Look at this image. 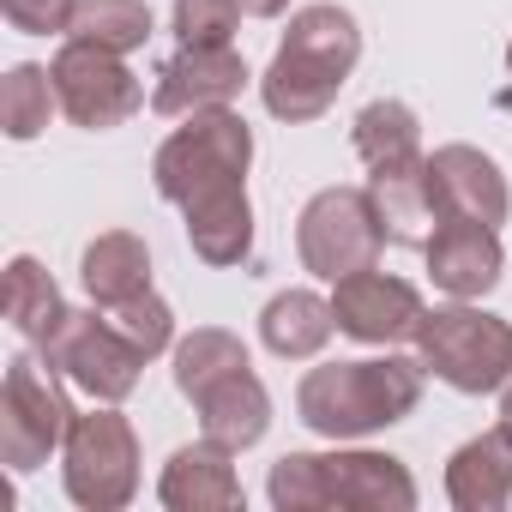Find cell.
I'll list each match as a JSON object with an SVG mask.
<instances>
[{
	"instance_id": "30bf717a",
	"label": "cell",
	"mask_w": 512,
	"mask_h": 512,
	"mask_svg": "<svg viewBox=\"0 0 512 512\" xmlns=\"http://www.w3.org/2000/svg\"><path fill=\"white\" fill-rule=\"evenodd\" d=\"M49 79H55V97H61V115L85 133H109L121 121H133L145 109V85L139 73L115 55V49H97V43H79L67 37L61 55L49 61Z\"/></svg>"
},
{
	"instance_id": "cb8c5ba5",
	"label": "cell",
	"mask_w": 512,
	"mask_h": 512,
	"mask_svg": "<svg viewBox=\"0 0 512 512\" xmlns=\"http://www.w3.org/2000/svg\"><path fill=\"white\" fill-rule=\"evenodd\" d=\"M61 109V97H55V79H49V67H31V61H19L13 73H7V85H0V127H7V139H37L43 127H49V115Z\"/></svg>"
},
{
	"instance_id": "3957f363",
	"label": "cell",
	"mask_w": 512,
	"mask_h": 512,
	"mask_svg": "<svg viewBox=\"0 0 512 512\" xmlns=\"http://www.w3.org/2000/svg\"><path fill=\"white\" fill-rule=\"evenodd\" d=\"M278 512H416V482L386 452H284L266 476Z\"/></svg>"
},
{
	"instance_id": "6da1fadb",
	"label": "cell",
	"mask_w": 512,
	"mask_h": 512,
	"mask_svg": "<svg viewBox=\"0 0 512 512\" xmlns=\"http://www.w3.org/2000/svg\"><path fill=\"white\" fill-rule=\"evenodd\" d=\"M422 356H362V362H320L296 386V416L320 440H362L404 422L422 404Z\"/></svg>"
},
{
	"instance_id": "7402d4cb",
	"label": "cell",
	"mask_w": 512,
	"mask_h": 512,
	"mask_svg": "<svg viewBox=\"0 0 512 512\" xmlns=\"http://www.w3.org/2000/svg\"><path fill=\"white\" fill-rule=\"evenodd\" d=\"M61 314H67V302H61L55 278L31 260V253H19V260L7 266V320H13V332L31 338V344H43L61 326Z\"/></svg>"
},
{
	"instance_id": "277c9868",
	"label": "cell",
	"mask_w": 512,
	"mask_h": 512,
	"mask_svg": "<svg viewBox=\"0 0 512 512\" xmlns=\"http://www.w3.org/2000/svg\"><path fill=\"white\" fill-rule=\"evenodd\" d=\"M247 163H253V127L235 109H199L181 115V127L157 145L151 181L169 205H187L223 181H247Z\"/></svg>"
},
{
	"instance_id": "2e32d148",
	"label": "cell",
	"mask_w": 512,
	"mask_h": 512,
	"mask_svg": "<svg viewBox=\"0 0 512 512\" xmlns=\"http://www.w3.org/2000/svg\"><path fill=\"white\" fill-rule=\"evenodd\" d=\"M235 452L217 446V440H193L181 446L169 464H163V482H157V500L169 512H235L241 506V476L229 464Z\"/></svg>"
},
{
	"instance_id": "7a4b0ae2",
	"label": "cell",
	"mask_w": 512,
	"mask_h": 512,
	"mask_svg": "<svg viewBox=\"0 0 512 512\" xmlns=\"http://www.w3.org/2000/svg\"><path fill=\"white\" fill-rule=\"evenodd\" d=\"M356 61H362V31H356V19H350L344 7H332V0H320V7H302V13L290 19L284 43H278L272 67H266V79H260V97H266V109H272L278 121H290V127L320 121V115L338 103V91H344V79L356 73Z\"/></svg>"
},
{
	"instance_id": "83f0119b",
	"label": "cell",
	"mask_w": 512,
	"mask_h": 512,
	"mask_svg": "<svg viewBox=\"0 0 512 512\" xmlns=\"http://www.w3.org/2000/svg\"><path fill=\"white\" fill-rule=\"evenodd\" d=\"M0 13H7V25L25 31V37H67L79 0H0Z\"/></svg>"
},
{
	"instance_id": "f1b7e54d",
	"label": "cell",
	"mask_w": 512,
	"mask_h": 512,
	"mask_svg": "<svg viewBox=\"0 0 512 512\" xmlns=\"http://www.w3.org/2000/svg\"><path fill=\"white\" fill-rule=\"evenodd\" d=\"M235 7H241L247 19H278V13L290 7V0H235Z\"/></svg>"
},
{
	"instance_id": "f546056e",
	"label": "cell",
	"mask_w": 512,
	"mask_h": 512,
	"mask_svg": "<svg viewBox=\"0 0 512 512\" xmlns=\"http://www.w3.org/2000/svg\"><path fill=\"white\" fill-rule=\"evenodd\" d=\"M500 422H506V428H512V380H506V386H500Z\"/></svg>"
},
{
	"instance_id": "603a6c76",
	"label": "cell",
	"mask_w": 512,
	"mask_h": 512,
	"mask_svg": "<svg viewBox=\"0 0 512 512\" xmlns=\"http://www.w3.org/2000/svg\"><path fill=\"white\" fill-rule=\"evenodd\" d=\"M67 37L115 49V55H133V49L151 43V7H145V0H79Z\"/></svg>"
},
{
	"instance_id": "ac0fdd59",
	"label": "cell",
	"mask_w": 512,
	"mask_h": 512,
	"mask_svg": "<svg viewBox=\"0 0 512 512\" xmlns=\"http://www.w3.org/2000/svg\"><path fill=\"white\" fill-rule=\"evenodd\" d=\"M446 500L458 512H500L512 506V428H488L476 440H464L446 458Z\"/></svg>"
},
{
	"instance_id": "4dcf8cb0",
	"label": "cell",
	"mask_w": 512,
	"mask_h": 512,
	"mask_svg": "<svg viewBox=\"0 0 512 512\" xmlns=\"http://www.w3.org/2000/svg\"><path fill=\"white\" fill-rule=\"evenodd\" d=\"M506 67H512V49H506Z\"/></svg>"
},
{
	"instance_id": "8992f818",
	"label": "cell",
	"mask_w": 512,
	"mask_h": 512,
	"mask_svg": "<svg viewBox=\"0 0 512 512\" xmlns=\"http://www.w3.org/2000/svg\"><path fill=\"white\" fill-rule=\"evenodd\" d=\"M61 476H67L73 506L121 512L139 494V434H133V422L115 404L73 416L67 446H61Z\"/></svg>"
},
{
	"instance_id": "9a60e30c",
	"label": "cell",
	"mask_w": 512,
	"mask_h": 512,
	"mask_svg": "<svg viewBox=\"0 0 512 512\" xmlns=\"http://www.w3.org/2000/svg\"><path fill=\"white\" fill-rule=\"evenodd\" d=\"M428 253V278L434 290H446L452 302H476L500 284L506 272V253H500V229L488 223H440L434 241L422 247Z\"/></svg>"
},
{
	"instance_id": "52a82bcc",
	"label": "cell",
	"mask_w": 512,
	"mask_h": 512,
	"mask_svg": "<svg viewBox=\"0 0 512 512\" xmlns=\"http://www.w3.org/2000/svg\"><path fill=\"white\" fill-rule=\"evenodd\" d=\"M296 253H302V266L314 278H326V284L380 266L386 229H380L374 193L368 187H320L302 205V217H296Z\"/></svg>"
},
{
	"instance_id": "5bb4252c",
	"label": "cell",
	"mask_w": 512,
	"mask_h": 512,
	"mask_svg": "<svg viewBox=\"0 0 512 512\" xmlns=\"http://www.w3.org/2000/svg\"><path fill=\"white\" fill-rule=\"evenodd\" d=\"M187 398L199 410V434L217 440V446H229V452L260 446L266 428H272V392H266L260 374H253V362H235V368L199 380Z\"/></svg>"
},
{
	"instance_id": "484cf974",
	"label": "cell",
	"mask_w": 512,
	"mask_h": 512,
	"mask_svg": "<svg viewBox=\"0 0 512 512\" xmlns=\"http://www.w3.org/2000/svg\"><path fill=\"white\" fill-rule=\"evenodd\" d=\"M103 314H109V326H115L145 362L175 344V314H169V302H163L157 290H145V296H133V302H121V308H103Z\"/></svg>"
},
{
	"instance_id": "4316f807",
	"label": "cell",
	"mask_w": 512,
	"mask_h": 512,
	"mask_svg": "<svg viewBox=\"0 0 512 512\" xmlns=\"http://www.w3.org/2000/svg\"><path fill=\"white\" fill-rule=\"evenodd\" d=\"M241 25L235 0H175V37L193 49H223Z\"/></svg>"
},
{
	"instance_id": "8fae6325",
	"label": "cell",
	"mask_w": 512,
	"mask_h": 512,
	"mask_svg": "<svg viewBox=\"0 0 512 512\" xmlns=\"http://www.w3.org/2000/svg\"><path fill=\"white\" fill-rule=\"evenodd\" d=\"M332 314H338V332H344V338L386 350V344H416L428 308H422L416 284H404V278L368 266V272H350V278L332 284Z\"/></svg>"
},
{
	"instance_id": "ba28073f",
	"label": "cell",
	"mask_w": 512,
	"mask_h": 512,
	"mask_svg": "<svg viewBox=\"0 0 512 512\" xmlns=\"http://www.w3.org/2000/svg\"><path fill=\"white\" fill-rule=\"evenodd\" d=\"M73 404L61 392V374L43 362V356H13L7 362V386H0V464L7 470H37L49 464V452L67 446V428H73Z\"/></svg>"
},
{
	"instance_id": "d4e9b609",
	"label": "cell",
	"mask_w": 512,
	"mask_h": 512,
	"mask_svg": "<svg viewBox=\"0 0 512 512\" xmlns=\"http://www.w3.org/2000/svg\"><path fill=\"white\" fill-rule=\"evenodd\" d=\"M235 362H247V344H241L235 332H223V326L187 332V338L175 344V386H181V398H187L199 380H211V374H223V368H235Z\"/></svg>"
},
{
	"instance_id": "ffe728a7",
	"label": "cell",
	"mask_w": 512,
	"mask_h": 512,
	"mask_svg": "<svg viewBox=\"0 0 512 512\" xmlns=\"http://www.w3.org/2000/svg\"><path fill=\"white\" fill-rule=\"evenodd\" d=\"M79 278H85V296L97 308H121V302L151 290V247L133 229H109V235H97L85 247Z\"/></svg>"
},
{
	"instance_id": "e0dca14e",
	"label": "cell",
	"mask_w": 512,
	"mask_h": 512,
	"mask_svg": "<svg viewBox=\"0 0 512 512\" xmlns=\"http://www.w3.org/2000/svg\"><path fill=\"white\" fill-rule=\"evenodd\" d=\"M187 217V241L205 266L229 272V266H247V253H253V205H247V181H223L199 199L181 205Z\"/></svg>"
},
{
	"instance_id": "7c38bea8",
	"label": "cell",
	"mask_w": 512,
	"mask_h": 512,
	"mask_svg": "<svg viewBox=\"0 0 512 512\" xmlns=\"http://www.w3.org/2000/svg\"><path fill=\"white\" fill-rule=\"evenodd\" d=\"M428 193L440 223H488L500 229L512 211V187L500 175V163L476 145H440L428 157Z\"/></svg>"
},
{
	"instance_id": "5b68a950",
	"label": "cell",
	"mask_w": 512,
	"mask_h": 512,
	"mask_svg": "<svg viewBox=\"0 0 512 512\" xmlns=\"http://www.w3.org/2000/svg\"><path fill=\"white\" fill-rule=\"evenodd\" d=\"M416 356L434 380H446L452 392H500L512 380V326L488 308H470V302H452V308H434L422 314V332H416Z\"/></svg>"
},
{
	"instance_id": "9c48e42d",
	"label": "cell",
	"mask_w": 512,
	"mask_h": 512,
	"mask_svg": "<svg viewBox=\"0 0 512 512\" xmlns=\"http://www.w3.org/2000/svg\"><path fill=\"white\" fill-rule=\"evenodd\" d=\"M37 356L61 374V380H73L85 398H97V404H121L133 386H139V368H145V356L109 326V314L91 302V308H67L61 314V326L37 344Z\"/></svg>"
},
{
	"instance_id": "4fadbf2b",
	"label": "cell",
	"mask_w": 512,
	"mask_h": 512,
	"mask_svg": "<svg viewBox=\"0 0 512 512\" xmlns=\"http://www.w3.org/2000/svg\"><path fill=\"white\" fill-rule=\"evenodd\" d=\"M247 61L223 43V49H193L181 43L163 67H157V91L151 109L157 115H199V109H229L247 91Z\"/></svg>"
},
{
	"instance_id": "d6986e66",
	"label": "cell",
	"mask_w": 512,
	"mask_h": 512,
	"mask_svg": "<svg viewBox=\"0 0 512 512\" xmlns=\"http://www.w3.org/2000/svg\"><path fill=\"white\" fill-rule=\"evenodd\" d=\"M350 139H356V157L368 163V175H404V169H422V163H428V151H422V121H416V109L398 103V97L368 103V109L356 115Z\"/></svg>"
},
{
	"instance_id": "44dd1931",
	"label": "cell",
	"mask_w": 512,
	"mask_h": 512,
	"mask_svg": "<svg viewBox=\"0 0 512 512\" xmlns=\"http://www.w3.org/2000/svg\"><path fill=\"white\" fill-rule=\"evenodd\" d=\"M332 332H338V314H332V302L314 296V290H284V296H272L266 314H260V338H266V350L284 356V362L320 356V350L332 344Z\"/></svg>"
}]
</instances>
